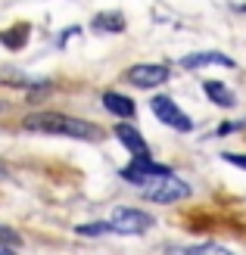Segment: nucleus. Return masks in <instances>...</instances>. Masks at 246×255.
<instances>
[{
  "instance_id": "4468645a",
  "label": "nucleus",
  "mask_w": 246,
  "mask_h": 255,
  "mask_svg": "<svg viewBox=\"0 0 246 255\" xmlns=\"http://www.w3.org/2000/svg\"><path fill=\"white\" fill-rule=\"evenodd\" d=\"M25 37H28V31L22 28V31H9V34H3V41H6L9 47H22V44H25Z\"/></svg>"
},
{
  "instance_id": "dca6fc26",
  "label": "nucleus",
  "mask_w": 246,
  "mask_h": 255,
  "mask_svg": "<svg viewBox=\"0 0 246 255\" xmlns=\"http://www.w3.org/2000/svg\"><path fill=\"white\" fill-rule=\"evenodd\" d=\"M225 162L237 165V168H246V156H240V152H225Z\"/></svg>"
},
{
  "instance_id": "f03ea898",
  "label": "nucleus",
  "mask_w": 246,
  "mask_h": 255,
  "mask_svg": "<svg viewBox=\"0 0 246 255\" xmlns=\"http://www.w3.org/2000/svg\"><path fill=\"white\" fill-rule=\"evenodd\" d=\"M144 196L150 202H159V206H172V202H181L190 196V184H184L181 177H159V181H150L144 187Z\"/></svg>"
},
{
  "instance_id": "f257e3e1",
  "label": "nucleus",
  "mask_w": 246,
  "mask_h": 255,
  "mask_svg": "<svg viewBox=\"0 0 246 255\" xmlns=\"http://www.w3.org/2000/svg\"><path fill=\"white\" fill-rule=\"evenodd\" d=\"M22 125L37 134H56V137H75V140H97L100 137V131L90 122L62 116V112H31Z\"/></svg>"
},
{
  "instance_id": "423d86ee",
  "label": "nucleus",
  "mask_w": 246,
  "mask_h": 255,
  "mask_svg": "<svg viewBox=\"0 0 246 255\" xmlns=\"http://www.w3.org/2000/svg\"><path fill=\"white\" fill-rule=\"evenodd\" d=\"M112 227L119 234H144L153 227V218L147 212H137V209H115L112 212Z\"/></svg>"
},
{
  "instance_id": "f3484780",
  "label": "nucleus",
  "mask_w": 246,
  "mask_h": 255,
  "mask_svg": "<svg viewBox=\"0 0 246 255\" xmlns=\"http://www.w3.org/2000/svg\"><path fill=\"white\" fill-rule=\"evenodd\" d=\"M0 255H16L12 249H6V246H0Z\"/></svg>"
},
{
  "instance_id": "0eeeda50",
  "label": "nucleus",
  "mask_w": 246,
  "mask_h": 255,
  "mask_svg": "<svg viewBox=\"0 0 246 255\" xmlns=\"http://www.w3.org/2000/svg\"><path fill=\"white\" fill-rule=\"evenodd\" d=\"M115 137H119V143H125L128 152H134V159H150V146H147V140L140 137L137 128L119 125V128H115Z\"/></svg>"
},
{
  "instance_id": "7ed1b4c3",
  "label": "nucleus",
  "mask_w": 246,
  "mask_h": 255,
  "mask_svg": "<svg viewBox=\"0 0 246 255\" xmlns=\"http://www.w3.org/2000/svg\"><path fill=\"white\" fill-rule=\"evenodd\" d=\"M172 168L162 162H153V159H134L131 165H125L122 168V177L128 184H150V181H159V177H168Z\"/></svg>"
},
{
  "instance_id": "20e7f679",
  "label": "nucleus",
  "mask_w": 246,
  "mask_h": 255,
  "mask_svg": "<svg viewBox=\"0 0 246 255\" xmlns=\"http://www.w3.org/2000/svg\"><path fill=\"white\" fill-rule=\"evenodd\" d=\"M150 106H153V116H156L162 125L175 128V131H190V128H193L190 116H187V112H184V109H181V106L175 103L172 97H156Z\"/></svg>"
},
{
  "instance_id": "9d476101",
  "label": "nucleus",
  "mask_w": 246,
  "mask_h": 255,
  "mask_svg": "<svg viewBox=\"0 0 246 255\" xmlns=\"http://www.w3.org/2000/svg\"><path fill=\"white\" fill-rule=\"evenodd\" d=\"M103 106H106V109L112 112V116H119V119H131L134 112H137L131 100L122 97V94H115V91H109L106 97H103Z\"/></svg>"
},
{
  "instance_id": "f8f14e48",
  "label": "nucleus",
  "mask_w": 246,
  "mask_h": 255,
  "mask_svg": "<svg viewBox=\"0 0 246 255\" xmlns=\"http://www.w3.org/2000/svg\"><path fill=\"white\" fill-rule=\"evenodd\" d=\"M94 28H103V31H125V19L119 12H100L94 16Z\"/></svg>"
},
{
  "instance_id": "ddd939ff",
  "label": "nucleus",
  "mask_w": 246,
  "mask_h": 255,
  "mask_svg": "<svg viewBox=\"0 0 246 255\" xmlns=\"http://www.w3.org/2000/svg\"><path fill=\"white\" fill-rule=\"evenodd\" d=\"M81 237H103V234H119L112 224H81V227H75Z\"/></svg>"
},
{
  "instance_id": "39448f33",
  "label": "nucleus",
  "mask_w": 246,
  "mask_h": 255,
  "mask_svg": "<svg viewBox=\"0 0 246 255\" xmlns=\"http://www.w3.org/2000/svg\"><path fill=\"white\" fill-rule=\"evenodd\" d=\"M125 81H131L134 87H159L162 81H168V66L162 62H140L125 72Z\"/></svg>"
},
{
  "instance_id": "2eb2a0df",
  "label": "nucleus",
  "mask_w": 246,
  "mask_h": 255,
  "mask_svg": "<svg viewBox=\"0 0 246 255\" xmlns=\"http://www.w3.org/2000/svg\"><path fill=\"white\" fill-rule=\"evenodd\" d=\"M0 243H19V234L9 227H0Z\"/></svg>"
},
{
  "instance_id": "9b49d317",
  "label": "nucleus",
  "mask_w": 246,
  "mask_h": 255,
  "mask_svg": "<svg viewBox=\"0 0 246 255\" xmlns=\"http://www.w3.org/2000/svg\"><path fill=\"white\" fill-rule=\"evenodd\" d=\"M168 255H234L225 246H215V243H200V246H172L165 249Z\"/></svg>"
},
{
  "instance_id": "6e6552de",
  "label": "nucleus",
  "mask_w": 246,
  "mask_h": 255,
  "mask_svg": "<svg viewBox=\"0 0 246 255\" xmlns=\"http://www.w3.org/2000/svg\"><path fill=\"white\" fill-rule=\"evenodd\" d=\"M181 66H184V69H206V66H225V69H231V66H234V59L225 56V53H215V50H206V53L184 56V59H181Z\"/></svg>"
},
{
  "instance_id": "1a4fd4ad",
  "label": "nucleus",
  "mask_w": 246,
  "mask_h": 255,
  "mask_svg": "<svg viewBox=\"0 0 246 255\" xmlns=\"http://www.w3.org/2000/svg\"><path fill=\"white\" fill-rule=\"evenodd\" d=\"M203 91H206V97H209L215 106H225V109H231V106L237 103L234 91H231V87H225L222 81H206V84H203Z\"/></svg>"
},
{
  "instance_id": "a211bd4d",
  "label": "nucleus",
  "mask_w": 246,
  "mask_h": 255,
  "mask_svg": "<svg viewBox=\"0 0 246 255\" xmlns=\"http://www.w3.org/2000/svg\"><path fill=\"white\" fill-rule=\"evenodd\" d=\"M0 112H3V103H0Z\"/></svg>"
}]
</instances>
